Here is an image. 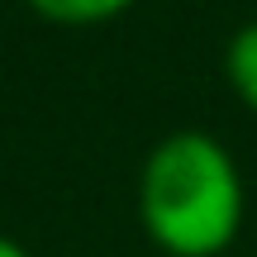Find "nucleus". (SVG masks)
<instances>
[{
	"label": "nucleus",
	"mask_w": 257,
	"mask_h": 257,
	"mask_svg": "<svg viewBox=\"0 0 257 257\" xmlns=\"http://www.w3.org/2000/svg\"><path fill=\"white\" fill-rule=\"evenodd\" d=\"M138 219L167 257H219L243 229V172L205 128L157 138L138 176Z\"/></svg>",
	"instance_id": "1"
},
{
	"label": "nucleus",
	"mask_w": 257,
	"mask_h": 257,
	"mask_svg": "<svg viewBox=\"0 0 257 257\" xmlns=\"http://www.w3.org/2000/svg\"><path fill=\"white\" fill-rule=\"evenodd\" d=\"M134 0H29L38 19L48 24H62V29H91V24H110L119 19Z\"/></svg>",
	"instance_id": "2"
},
{
	"label": "nucleus",
	"mask_w": 257,
	"mask_h": 257,
	"mask_svg": "<svg viewBox=\"0 0 257 257\" xmlns=\"http://www.w3.org/2000/svg\"><path fill=\"white\" fill-rule=\"evenodd\" d=\"M224 76H229L233 95H238L248 110H257V19L243 24L238 34L224 48Z\"/></svg>",
	"instance_id": "3"
},
{
	"label": "nucleus",
	"mask_w": 257,
	"mask_h": 257,
	"mask_svg": "<svg viewBox=\"0 0 257 257\" xmlns=\"http://www.w3.org/2000/svg\"><path fill=\"white\" fill-rule=\"evenodd\" d=\"M0 257H29V248H24V243H15V238H5V233H0Z\"/></svg>",
	"instance_id": "4"
}]
</instances>
